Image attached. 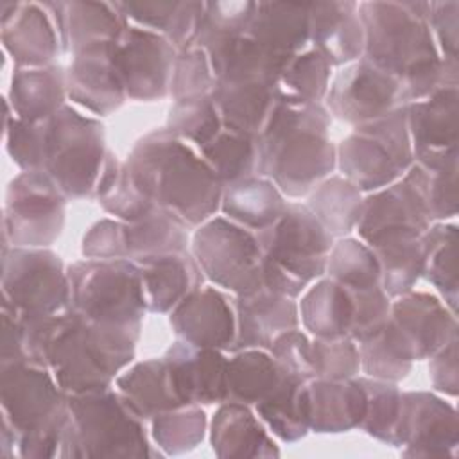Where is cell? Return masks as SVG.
<instances>
[{"label": "cell", "instance_id": "26", "mask_svg": "<svg viewBox=\"0 0 459 459\" xmlns=\"http://www.w3.org/2000/svg\"><path fill=\"white\" fill-rule=\"evenodd\" d=\"M310 43L330 66H344L364 56V27L359 2H308Z\"/></svg>", "mask_w": 459, "mask_h": 459}, {"label": "cell", "instance_id": "11", "mask_svg": "<svg viewBox=\"0 0 459 459\" xmlns=\"http://www.w3.org/2000/svg\"><path fill=\"white\" fill-rule=\"evenodd\" d=\"M190 253L204 278L217 287L244 294L264 285L262 249L256 235L226 217L213 215L197 226Z\"/></svg>", "mask_w": 459, "mask_h": 459}, {"label": "cell", "instance_id": "5", "mask_svg": "<svg viewBox=\"0 0 459 459\" xmlns=\"http://www.w3.org/2000/svg\"><path fill=\"white\" fill-rule=\"evenodd\" d=\"M2 420L16 432L20 457H59L68 394L54 373L30 360L0 362Z\"/></svg>", "mask_w": 459, "mask_h": 459}, {"label": "cell", "instance_id": "47", "mask_svg": "<svg viewBox=\"0 0 459 459\" xmlns=\"http://www.w3.org/2000/svg\"><path fill=\"white\" fill-rule=\"evenodd\" d=\"M201 156L226 186L256 174V136L222 127L212 142L201 147Z\"/></svg>", "mask_w": 459, "mask_h": 459}, {"label": "cell", "instance_id": "38", "mask_svg": "<svg viewBox=\"0 0 459 459\" xmlns=\"http://www.w3.org/2000/svg\"><path fill=\"white\" fill-rule=\"evenodd\" d=\"M255 405L260 420L285 443H294L310 430L307 382L298 377L283 373L273 393Z\"/></svg>", "mask_w": 459, "mask_h": 459}, {"label": "cell", "instance_id": "52", "mask_svg": "<svg viewBox=\"0 0 459 459\" xmlns=\"http://www.w3.org/2000/svg\"><path fill=\"white\" fill-rule=\"evenodd\" d=\"M215 86L208 56L199 47L179 50L174 61L169 95L174 100L206 97Z\"/></svg>", "mask_w": 459, "mask_h": 459}, {"label": "cell", "instance_id": "21", "mask_svg": "<svg viewBox=\"0 0 459 459\" xmlns=\"http://www.w3.org/2000/svg\"><path fill=\"white\" fill-rule=\"evenodd\" d=\"M115 43L93 45L74 54L72 63L65 70L66 95L75 104L100 117L118 109L126 99L113 61Z\"/></svg>", "mask_w": 459, "mask_h": 459}, {"label": "cell", "instance_id": "18", "mask_svg": "<svg viewBox=\"0 0 459 459\" xmlns=\"http://www.w3.org/2000/svg\"><path fill=\"white\" fill-rule=\"evenodd\" d=\"M0 14L2 45L16 68L54 65L61 41L56 23L43 4L2 2Z\"/></svg>", "mask_w": 459, "mask_h": 459}, {"label": "cell", "instance_id": "15", "mask_svg": "<svg viewBox=\"0 0 459 459\" xmlns=\"http://www.w3.org/2000/svg\"><path fill=\"white\" fill-rule=\"evenodd\" d=\"M328 113L342 122L360 126L385 117L398 104V81L360 57L344 65L326 91Z\"/></svg>", "mask_w": 459, "mask_h": 459}, {"label": "cell", "instance_id": "23", "mask_svg": "<svg viewBox=\"0 0 459 459\" xmlns=\"http://www.w3.org/2000/svg\"><path fill=\"white\" fill-rule=\"evenodd\" d=\"M237 335L231 353L249 348L269 350L273 341L299 325L298 305L292 298L278 294L267 287L237 294L235 298Z\"/></svg>", "mask_w": 459, "mask_h": 459}, {"label": "cell", "instance_id": "1", "mask_svg": "<svg viewBox=\"0 0 459 459\" xmlns=\"http://www.w3.org/2000/svg\"><path fill=\"white\" fill-rule=\"evenodd\" d=\"M23 355L50 369L66 394L111 387L134 359L142 325H108L75 308L22 317Z\"/></svg>", "mask_w": 459, "mask_h": 459}, {"label": "cell", "instance_id": "36", "mask_svg": "<svg viewBox=\"0 0 459 459\" xmlns=\"http://www.w3.org/2000/svg\"><path fill=\"white\" fill-rule=\"evenodd\" d=\"M188 228L170 210L154 206L142 219L124 222L127 260L140 262L152 256L190 251Z\"/></svg>", "mask_w": 459, "mask_h": 459}, {"label": "cell", "instance_id": "10", "mask_svg": "<svg viewBox=\"0 0 459 459\" xmlns=\"http://www.w3.org/2000/svg\"><path fill=\"white\" fill-rule=\"evenodd\" d=\"M70 307L108 325H142L147 308L142 273L127 258H84L66 269Z\"/></svg>", "mask_w": 459, "mask_h": 459}, {"label": "cell", "instance_id": "46", "mask_svg": "<svg viewBox=\"0 0 459 459\" xmlns=\"http://www.w3.org/2000/svg\"><path fill=\"white\" fill-rule=\"evenodd\" d=\"M330 74L332 66L326 57L308 47L285 65L276 81V93L280 99L321 102L330 86Z\"/></svg>", "mask_w": 459, "mask_h": 459}, {"label": "cell", "instance_id": "60", "mask_svg": "<svg viewBox=\"0 0 459 459\" xmlns=\"http://www.w3.org/2000/svg\"><path fill=\"white\" fill-rule=\"evenodd\" d=\"M430 382L439 393L455 396L459 389V373H457V337L445 344L439 351L430 357L429 364Z\"/></svg>", "mask_w": 459, "mask_h": 459}, {"label": "cell", "instance_id": "22", "mask_svg": "<svg viewBox=\"0 0 459 459\" xmlns=\"http://www.w3.org/2000/svg\"><path fill=\"white\" fill-rule=\"evenodd\" d=\"M391 321L407 341L414 360L430 359L457 337L455 314L427 292L409 290L391 301Z\"/></svg>", "mask_w": 459, "mask_h": 459}, {"label": "cell", "instance_id": "48", "mask_svg": "<svg viewBox=\"0 0 459 459\" xmlns=\"http://www.w3.org/2000/svg\"><path fill=\"white\" fill-rule=\"evenodd\" d=\"M325 273L348 290L380 285V264L373 249L357 238L341 237L333 242Z\"/></svg>", "mask_w": 459, "mask_h": 459}, {"label": "cell", "instance_id": "33", "mask_svg": "<svg viewBox=\"0 0 459 459\" xmlns=\"http://www.w3.org/2000/svg\"><path fill=\"white\" fill-rule=\"evenodd\" d=\"M115 385L143 420H152L161 412L186 407L165 357L136 362L117 377Z\"/></svg>", "mask_w": 459, "mask_h": 459}, {"label": "cell", "instance_id": "58", "mask_svg": "<svg viewBox=\"0 0 459 459\" xmlns=\"http://www.w3.org/2000/svg\"><path fill=\"white\" fill-rule=\"evenodd\" d=\"M84 258H127L124 221L102 219L95 222L82 238Z\"/></svg>", "mask_w": 459, "mask_h": 459}, {"label": "cell", "instance_id": "61", "mask_svg": "<svg viewBox=\"0 0 459 459\" xmlns=\"http://www.w3.org/2000/svg\"><path fill=\"white\" fill-rule=\"evenodd\" d=\"M23 355V326L20 316L2 303V353L0 362L22 360Z\"/></svg>", "mask_w": 459, "mask_h": 459}, {"label": "cell", "instance_id": "37", "mask_svg": "<svg viewBox=\"0 0 459 459\" xmlns=\"http://www.w3.org/2000/svg\"><path fill=\"white\" fill-rule=\"evenodd\" d=\"M299 321L316 339L348 337L353 301L346 287L330 278H319L301 296Z\"/></svg>", "mask_w": 459, "mask_h": 459}, {"label": "cell", "instance_id": "32", "mask_svg": "<svg viewBox=\"0 0 459 459\" xmlns=\"http://www.w3.org/2000/svg\"><path fill=\"white\" fill-rule=\"evenodd\" d=\"M210 443L219 457H276L278 446L246 403L222 402L210 423Z\"/></svg>", "mask_w": 459, "mask_h": 459}, {"label": "cell", "instance_id": "28", "mask_svg": "<svg viewBox=\"0 0 459 459\" xmlns=\"http://www.w3.org/2000/svg\"><path fill=\"white\" fill-rule=\"evenodd\" d=\"M210 97L226 129L258 136L276 104L278 93L274 81L235 79L215 81Z\"/></svg>", "mask_w": 459, "mask_h": 459}, {"label": "cell", "instance_id": "49", "mask_svg": "<svg viewBox=\"0 0 459 459\" xmlns=\"http://www.w3.org/2000/svg\"><path fill=\"white\" fill-rule=\"evenodd\" d=\"M366 391V414L360 429L369 436L398 446V430L402 416V391L394 382L359 377Z\"/></svg>", "mask_w": 459, "mask_h": 459}, {"label": "cell", "instance_id": "14", "mask_svg": "<svg viewBox=\"0 0 459 459\" xmlns=\"http://www.w3.org/2000/svg\"><path fill=\"white\" fill-rule=\"evenodd\" d=\"M178 52L165 36L129 23L113 48L126 97L133 100L167 97Z\"/></svg>", "mask_w": 459, "mask_h": 459}, {"label": "cell", "instance_id": "50", "mask_svg": "<svg viewBox=\"0 0 459 459\" xmlns=\"http://www.w3.org/2000/svg\"><path fill=\"white\" fill-rule=\"evenodd\" d=\"M151 434L167 455H181L194 450L206 434V414L199 405H186L154 416Z\"/></svg>", "mask_w": 459, "mask_h": 459}, {"label": "cell", "instance_id": "29", "mask_svg": "<svg viewBox=\"0 0 459 459\" xmlns=\"http://www.w3.org/2000/svg\"><path fill=\"white\" fill-rule=\"evenodd\" d=\"M308 421L314 432H346L360 427L366 414V391L359 378L307 382Z\"/></svg>", "mask_w": 459, "mask_h": 459}, {"label": "cell", "instance_id": "9", "mask_svg": "<svg viewBox=\"0 0 459 459\" xmlns=\"http://www.w3.org/2000/svg\"><path fill=\"white\" fill-rule=\"evenodd\" d=\"M405 106L355 126L337 147V165L360 192H375L402 179L412 165Z\"/></svg>", "mask_w": 459, "mask_h": 459}, {"label": "cell", "instance_id": "7", "mask_svg": "<svg viewBox=\"0 0 459 459\" xmlns=\"http://www.w3.org/2000/svg\"><path fill=\"white\" fill-rule=\"evenodd\" d=\"M140 418L120 391L111 387L68 394V420L59 457H149Z\"/></svg>", "mask_w": 459, "mask_h": 459}, {"label": "cell", "instance_id": "8", "mask_svg": "<svg viewBox=\"0 0 459 459\" xmlns=\"http://www.w3.org/2000/svg\"><path fill=\"white\" fill-rule=\"evenodd\" d=\"M43 172L66 197L90 195L106 161L104 126L72 106L43 120Z\"/></svg>", "mask_w": 459, "mask_h": 459}, {"label": "cell", "instance_id": "12", "mask_svg": "<svg viewBox=\"0 0 459 459\" xmlns=\"http://www.w3.org/2000/svg\"><path fill=\"white\" fill-rule=\"evenodd\" d=\"M2 303L22 317L70 308V281L61 258L47 247L2 249Z\"/></svg>", "mask_w": 459, "mask_h": 459}, {"label": "cell", "instance_id": "59", "mask_svg": "<svg viewBox=\"0 0 459 459\" xmlns=\"http://www.w3.org/2000/svg\"><path fill=\"white\" fill-rule=\"evenodd\" d=\"M429 27L441 57L457 59L459 2L457 0L430 2Z\"/></svg>", "mask_w": 459, "mask_h": 459}, {"label": "cell", "instance_id": "19", "mask_svg": "<svg viewBox=\"0 0 459 459\" xmlns=\"http://www.w3.org/2000/svg\"><path fill=\"white\" fill-rule=\"evenodd\" d=\"M430 222L420 195L402 178L364 197L357 231L364 244L373 246L391 237L423 235Z\"/></svg>", "mask_w": 459, "mask_h": 459}, {"label": "cell", "instance_id": "31", "mask_svg": "<svg viewBox=\"0 0 459 459\" xmlns=\"http://www.w3.org/2000/svg\"><path fill=\"white\" fill-rule=\"evenodd\" d=\"M117 9L133 25L165 36L178 50L195 45L204 2L195 0H126Z\"/></svg>", "mask_w": 459, "mask_h": 459}, {"label": "cell", "instance_id": "51", "mask_svg": "<svg viewBox=\"0 0 459 459\" xmlns=\"http://www.w3.org/2000/svg\"><path fill=\"white\" fill-rule=\"evenodd\" d=\"M221 115L210 95L174 100L169 117L167 131L176 138L195 143L199 149L212 142L222 131Z\"/></svg>", "mask_w": 459, "mask_h": 459}, {"label": "cell", "instance_id": "2", "mask_svg": "<svg viewBox=\"0 0 459 459\" xmlns=\"http://www.w3.org/2000/svg\"><path fill=\"white\" fill-rule=\"evenodd\" d=\"M430 2H359L364 56L398 81V104L457 86V59L441 57L429 27Z\"/></svg>", "mask_w": 459, "mask_h": 459}, {"label": "cell", "instance_id": "20", "mask_svg": "<svg viewBox=\"0 0 459 459\" xmlns=\"http://www.w3.org/2000/svg\"><path fill=\"white\" fill-rule=\"evenodd\" d=\"M178 339L203 348L230 351L237 335L235 307L215 287H199L170 310Z\"/></svg>", "mask_w": 459, "mask_h": 459}, {"label": "cell", "instance_id": "40", "mask_svg": "<svg viewBox=\"0 0 459 459\" xmlns=\"http://www.w3.org/2000/svg\"><path fill=\"white\" fill-rule=\"evenodd\" d=\"M423 274L443 296L445 305L455 314L459 298L457 226L448 222L430 224L421 235Z\"/></svg>", "mask_w": 459, "mask_h": 459}, {"label": "cell", "instance_id": "53", "mask_svg": "<svg viewBox=\"0 0 459 459\" xmlns=\"http://www.w3.org/2000/svg\"><path fill=\"white\" fill-rule=\"evenodd\" d=\"M255 7L256 2L251 0L204 2L201 27L194 47L215 38L247 34Z\"/></svg>", "mask_w": 459, "mask_h": 459}, {"label": "cell", "instance_id": "45", "mask_svg": "<svg viewBox=\"0 0 459 459\" xmlns=\"http://www.w3.org/2000/svg\"><path fill=\"white\" fill-rule=\"evenodd\" d=\"M359 353L360 369L366 377L394 384L407 377L414 362V355L407 341L391 317L380 332L359 342Z\"/></svg>", "mask_w": 459, "mask_h": 459}, {"label": "cell", "instance_id": "55", "mask_svg": "<svg viewBox=\"0 0 459 459\" xmlns=\"http://www.w3.org/2000/svg\"><path fill=\"white\" fill-rule=\"evenodd\" d=\"M43 122L16 118L5 104V147L11 160L22 170L43 169Z\"/></svg>", "mask_w": 459, "mask_h": 459}, {"label": "cell", "instance_id": "17", "mask_svg": "<svg viewBox=\"0 0 459 459\" xmlns=\"http://www.w3.org/2000/svg\"><path fill=\"white\" fill-rule=\"evenodd\" d=\"M405 115L414 161L445 163L457 158L459 86H445L405 104Z\"/></svg>", "mask_w": 459, "mask_h": 459}, {"label": "cell", "instance_id": "43", "mask_svg": "<svg viewBox=\"0 0 459 459\" xmlns=\"http://www.w3.org/2000/svg\"><path fill=\"white\" fill-rule=\"evenodd\" d=\"M95 194L99 204L124 222L138 221L156 206L138 186L127 163L118 161L111 152L106 156Z\"/></svg>", "mask_w": 459, "mask_h": 459}, {"label": "cell", "instance_id": "25", "mask_svg": "<svg viewBox=\"0 0 459 459\" xmlns=\"http://www.w3.org/2000/svg\"><path fill=\"white\" fill-rule=\"evenodd\" d=\"M43 5L56 23L61 48L72 56L93 45L118 41L129 25L115 2L70 0Z\"/></svg>", "mask_w": 459, "mask_h": 459}, {"label": "cell", "instance_id": "27", "mask_svg": "<svg viewBox=\"0 0 459 459\" xmlns=\"http://www.w3.org/2000/svg\"><path fill=\"white\" fill-rule=\"evenodd\" d=\"M247 36L285 65L308 48V2H256Z\"/></svg>", "mask_w": 459, "mask_h": 459}, {"label": "cell", "instance_id": "42", "mask_svg": "<svg viewBox=\"0 0 459 459\" xmlns=\"http://www.w3.org/2000/svg\"><path fill=\"white\" fill-rule=\"evenodd\" d=\"M380 264V285L389 298H398L423 274L421 235H400L369 246Z\"/></svg>", "mask_w": 459, "mask_h": 459}, {"label": "cell", "instance_id": "13", "mask_svg": "<svg viewBox=\"0 0 459 459\" xmlns=\"http://www.w3.org/2000/svg\"><path fill=\"white\" fill-rule=\"evenodd\" d=\"M66 195L43 170H22L7 186L4 247H48L65 226Z\"/></svg>", "mask_w": 459, "mask_h": 459}, {"label": "cell", "instance_id": "41", "mask_svg": "<svg viewBox=\"0 0 459 459\" xmlns=\"http://www.w3.org/2000/svg\"><path fill=\"white\" fill-rule=\"evenodd\" d=\"M228 400L258 403L280 384L283 371L271 353L258 348L235 351L228 359Z\"/></svg>", "mask_w": 459, "mask_h": 459}, {"label": "cell", "instance_id": "3", "mask_svg": "<svg viewBox=\"0 0 459 459\" xmlns=\"http://www.w3.org/2000/svg\"><path fill=\"white\" fill-rule=\"evenodd\" d=\"M330 113L321 102L276 99L256 136V176L269 178L283 195H308L337 165Z\"/></svg>", "mask_w": 459, "mask_h": 459}, {"label": "cell", "instance_id": "56", "mask_svg": "<svg viewBox=\"0 0 459 459\" xmlns=\"http://www.w3.org/2000/svg\"><path fill=\"white\" fill-rule=\"evenodd\" d=\"M353 301V316L350 333L355 342L366 341L384 328L391 317V298L385 294L382 285L369 289L350 290Z\"/></svg>", "mask_w": 459, "mask_h": 459}, {"label": "cell", "instance_id": "6", "mask_svg": "<svg viewBox=\"0 0 459 459\" xmlns=\"http://www.w3.org/2000/svg\"><path fill=\"white\" fill-rule=\"evenodd\" d=\"M255 235L262 249L264 287L294 299L325 274L333 237L307 204L287 201L278 221Z\"/></svg>", "mask_w": 459, "mask_h": 459}, {"label": "cell", "instance_id": "39", "mask_svg": "<svg viewBox=\"0 0 459 459\" xmlns=\"http://www.w3.org/2000/svg\"><path fill=\"white\" fill-rule=\"evenodd\" d=\"M362 192L344 176L323 179L308 194L307 208L332 237L353 231L362 213Z\"/></svg>", "mask_w": 459, "mask_h": 459}, {"label": "cell", "instance_id": "4", "mask_svg": "<svg viewBox=\"0 0 459 459\" xmlns=\"http://www.w3.org/2000/svg\"><path fill=\"white\" fill-rule=\"evenodd\" d=\"M126 163L143 194L188 226H201L221 208L224 186L217 174L201 154L167 129L140 138Z\"/></svg>", "mask_w": 459, "mask_h": 459}, {"label": "cell", "instance_id": "34", "mask_svg": "<svg viewBox=\"0 0 459 459\" xmlns=\"http://www.w3.org/2000/svg\"><path fill=\"white\" fill-rule=\"evenodd\" d=\"M65 97L66 79L61 66L14 68L5 104L16 118L43 122L66 106Z\"/></svg>", "mask_w": 459, "mask_h": 459}, {"label": "cell", "instance_id": "30", "mask_svg": "<svg viewBox=\"0 0 459 459\" xmlns=\"http://www.w3.org/2000/svg\"><path fill=\"white\" fill-rule=\"evenodd\" d=\"M136 264L142 273L149 312H170L190 292L203 287L204 274L190 251L152 256Z\"/></svg>", "mask_w": 459, "mask_h": 459}, {"label": "cell", "instance_id": "54", "mask_svg": "<svg viewBox=\"0 0 459 459\" xmlns=\"http://www.w3.org/2000/svg\"><path fill=\"white\" fill-rule=\"evenodd\" d=\"M314 377L326 380L353 378L360 371L359 346L351 337L312 341Z\"/></svg>", "mask_w": 459, "mask_h": 459}, {"label": "cell", "instance_id": "57", "mask_svg": "<svg viewBox=\"0 0 459 459\" xmlns=\"http://www.w3.org/2000/svg\"><path fill=\"white\" fill-rule=\"evenodd\" d=\"M269 353L285 375L298 377L305 382L316 378L312 364V341L298 328L280 333L269 346Z\"/></svg>", "mask_w": 459, "mask_h": 459}, {"label": "cell", "instance_id": "16", "mask_svg": "<svg viewBox=\"0 0 459 459\" xmlns=\"http://www.w3.org/2000/svg\"><path fill=\"white\" fill-rule=\"evenodd\" d=\"M459 443L455 409L427 391L402 393L398 446L409 457L454 455Z\"/></svg>", "mask_w": 459, "mask_h": 459}, {"label": "cell", "instance_id": "35", "mask_svg": "<svg viewBox=\"0 0 459 459\" xmlns=\"http://www.w3.org/2000/svg\"><path fill=\"white\" fill-rule=\"evenodd\" d=\"M287 206L280 188L264 176H249L222 188L221 212L226 219L260 231L271 226Z\"/></svg>", "mask_w": 459, "mask_h": 459}, {"label": "cell", "instance_id": "24", "mask_svg": "<svg viewBox=\"0 0 459 459\" xmlns=\"http://www.w3.org/2000/svg\"><path fill=\"white\" fill-rule=\"evenodd\" d=\"M165 359L186 405H212L228 400V359L221 350L178 339L167 350Z\"/></svg>", "mask_w": 459, "mask_h": 459}, {"label": "cell", "instance_id": "44", "mask_svg": "<svg viewBox=\"0 0 459 459\" xmlns=\"http://www.w3.org/2000/svg\"><path fill=\"white\" fill-rule=\"evenodd\" d=\"M403 179L420 195L430 221H445L457 213V158L445 163L412 161Z\"/></svg>", "mask_w": 459, "mask_h": 459}]
</instances>
